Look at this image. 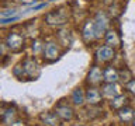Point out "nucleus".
<instances>
[{
	"label": "nucleus",
	"instance_id": "25",
	"mask_svg": "<svg viewBox=\"0 0 135 126\" xmlns=\"http://www.w3.org/2000/svg\"><path fill=\"white\" fill-rule=\"evenodd\" d=\"M132 126H135V118H134V120H132Z\"/></svg>",
	"mask_w": 135,
	"mask_h": 126
},
{
	"label": "nucleus",
	"instance_id": "21",
	"mask_svg": "<svg viewBox=\"0 0 135 126\" xmlns=\"http://www.w3.org/2000/svg\"><path fill=\"white\" fill-rule=\"evenodd\" d=\"M16 20H18V17L14 15V17H8V18H2V24H8V23H13V21H16Z\"/></svg>",
	"mask_w": 135,
	"mask_h": 126
},
{
	"label": "nucleus",
	"instance_id": "17",
	"mask_svg": "<svg viewBox=\"0 0 135 126\" xmlns=\"http://www.w3.org/2000/svg\"><path fill=\"white\" fill-rule=\"evenodd\" d=\"M127 101H128V98H127V95H122L120 94L118 97H115V98L111 99V102H110V105H111L113 109H117V111H120L121 108L125 107Z\"/></svg>",
	"mask_w": 135,
	"mask_h": 126
},
{
	"label": "nucleus",
	"instance_id": "11",
	"mask_svg": "<svg viewBox=\"0 0 135 126\" xmlns=\"http://www.w3.org/2000/svg\"><path fill=\"white\" fill-rule=\"evenodd\" d=\"M101 80H104L101 69L97 66H93L90 71L87 73V81L90 84H99V83H101Z\"/></svg>",
	"mask_w": 135,
	"mask_h": 126
},
{
	"label": "nucleus",
	"instance_id": "14",
	"mask_svg": "<svg viewBox=\"0 0 135 126\" xmlns=\"http://www.w3.org/2000/svg\"><path fill=\"white\" fill-rule=\"evenodd\" d=\"M103 77L105 83H117L118 80V70L114 69V67H107V69L103 70Z\"/></svg>",
	"mask_w": 135,
	"mask_h": 126
},
{
	"label": "nucleus",
	"instance_id": "4",
	"mask_svg": "<svg viewBox=\"0 0 135 126\" xmlns=\"http://www.w3.org/2000/svg\"><path fill=\"white\" fill-rule=\"evenodd\" d=\"M82 38L86 44H90L97 38V32H96V27H94V21L89 20L84 23L83 28H82Z\"/></svg>",
	"mask_w": 135,
	"mask_h": 126
},
{
	"label": "nucleus",
	"instance_id": "10",
	"mask_svg": "<svg viewBox=\"0 0 135 126\" xmlns=\"http://www.w3.org/2000/svg\"><path fill=\"white\" fill-rule=\"evenodd\" d=\"M121 94V90H120V86L117 83H107L105 86L103 87V95L107 97V98H115Z\"/></svg>",
	"mask_w": 135,
	"mask_h": 126
},
{
	"label": "nucleus",
	"instance_id": "18",
	"mask_svg": "<svg viewBox=\"0 0 135 126\" xmlns=\"http://www.w3.org/2000/svg\"><path fill=\"white\" fill-rule=\"evenodd\" d=\"M131 78H132V74H131V71L128 69H122L118 71V80H121L122 83H125V84H128L131 81Z\"/></svg>",
	"mask_w": 135,
	"mask_h": 126
},
{
	"label": "nucleus",
	"instance_id": "5",
	"mask_svg": "<svg viewBox=\"0 0 135 126\" xmlns=\"http://www.w3.org/2000/svg\"><path fill=\"white\" fill-rule=\"evenodd\" d=\"M44 57L49 62H54L61 56V49H59V45L55 44V42H48L45 44V49H44Z\"/></svg>",
	"mask_w": 135,
	"mask_h": 126
},
{
	"label": "nucleus",
	"instance_id": "24",
	"mask_svg": "<svg viewBox=\"0 0 135 126\" xmlns=\"http://www.w3.org/2000/svg\"><path fill=\"white\" fill-rule=\"evenodd\" d=\"M10 126H24V122H21V120H17V122H11V125Z\"/></svg>",
	"mask_w": 135,
	"mask_h": 126
},
{
	"label": "nucleus",
	"instance_id": "12",
	"mask_svg": "<svg viewBox=\"0 0 135 126\" xmlns=\"http://www.w3.org/2000/svg\"><path fill=\"white\" fill-rule=\"evenodd\" d=\"M104 39H105V44H107L108 46H111V48L120 46V44H121V38L114 29H108V31L105 32Z\"/></svg>",
	"mask_w": 135,
	"mask_h": 126
},
{
	"label": "nucleus",
	"instance_id": "22",
	"mask_svg": "<svg viewBox=\"0 0 135 126\" xmlns=\"http://www.w3.org/2000/svg\"><path fill=\"white\" fill-rule=\"evenodd\" d=\"M127 87H128V90L132 92V94H135V80H131V81L127 84Z\"/></svg>",
	"mask_w": 135,
	"mask_h": 126
},
{
	"label": "nucleus",
	"instance_id": "3",
	"mask_svg": "<svg viewBox=\"0 0 135 126\" xmlns=\"http://www.w3.org/2000/svg\"><path fill=\"white\" fill-rule=\"evenodd\" d=\"M45 21L48 25H63L66 23V14L62 10H54L45 15Z\"/></svg>",
	"mask_w": 135,
	"mask_h": 126
},
{
	"label": "nucleus",
	"instance_id": "23",
	"mask_svg": "<svg viewBox=\"0 0 135 126\" xmlns=\"http://www.w3.org/2000/svg\"><path fill=\"white\" fill-rule=\"evenodd\" d=\"M21 4H25V6H31V4H35L38 0H18Z\"/></svg>",
	"mask_w": 135,
	"mask_h": 126
},
{
	"label": "nucleus",
	"instance_id": "8",
	"mask_svg": "<svg viewBox=\"0 0 135 126\" xmlns=\"http://www.w3.org/2000/svg\"><path fill=\"white\" fill-rule=\"evenodd\" d=\"M96 57H97V60H100V62L111 60L114 57V48H111V46H108V45L100 46V48L96 50Z\"/></svg>",
	"mask_w": 135,
	"mask_h": 126
},
{
	"label": "nucleus",
	"instance_id": "16",
	"mask_svg": "<svg viewBox=\"0 0 135 126\" xmlns=\"http://www.w3.org/2000/svg\"><path fill=\"white\" fill-rule=\"evenodd\" d=\"M118 115H120V119L124 120V122H132L134 118H135V111H132L131 108L128 107H124L118 111Z\"/></svg>",
	"mask_w": 135,
	"mask_h": 126
},
{
	"label": "nucleus",
	"instance_id": "15",
	"mask_svg": "<svg viewBox=\"0 0 135 126\" xmlns=\"http://www.w3.org/2000/svg\"><path fill=\"white\" fill-rule=\"evenodd\" d=\"M84 101H86V94L83 92L82 88H76V90H73V92H72V102H73L75 105H83Z\"/></svg>",
	"mask_w": 135,
	"mask_h": 126
},
{
	"label": "nucleus",
	"instance_id": "13",
	"mask_svg": "<svg viewBox=\"0 0 135 126\" xmlns=\"http://www.w3.org/2000/svg\"><path fill=\"white\" fill-rule=\"evenodd\" d=\"M86 102L90 105H97L101 102V92L97 88H89L86 91Z\"/></svg>",
	"mask_w": 135,
	"mask_h": 126
},
{
	"label": "nucleus",
	"instance_id": "20",
	"mask_svg": "<svg viewBox=\"0 0 135 126\" xmlns=\"http://www.w3.org/2000/svg\"><path fill=\"white\" fill-rule=\"evenodd\" d=\"M17 15V10L16 8H8V10H3L2 14H0V17L2 18H8V17H14Z\"/></svg>",
	"mask_w": 135,
	"mask_h": 126
},
{
	"label": "nucleus",
	"instance_id": "2",
	"mask_svg": "<svg viewBox=\"0 0 135 126\" xmlns=\"http://www.w3.org/2000/svg\"><path fill=\"white\" fill-rule=\"evenodd\" d=\"M93 21H94L97 38H100L101 35H105V32L108 31V25H110V20H108L107 14L104 11H97V14H96Z\"/></svg>",
	"mask_w": 135,
	"mask_h": 126
},
{
	"label": "nucleus",
	"instance_id": "9",
	"mask_svg": "<svg viewBox=\"0 0 135 126\" xmlns=\"http://www.w3.org/2000/svg\"><path fill=\"white\" fill-rule=\"evenodd\" d=\"M40 119L45 126H59L61 125V118L55 112H42L40 115Z\"/></svg>",
	"mask_w": 135,
	"mask_h": 126
},
{
	"label": "nucleus",
	"instance_id": "19",
	"mask_svg": "<svg viewBox=\"0 0 135 126\" xmlns=\"http://www.w3.org/2000/svg\"><path fill=\"white\" fill-rule=\"evenodd\" d=\"M31 49H32V52H34V55H41V53H44L45 45L42 44V42H41L40 39H35V41H32Z\"/></svg>",
	"mask_w": 135,
	"mask_h": 126
},
{
	"label": "nucleus",
	"instance_id": "7",
	"mask_svg": "<svg viewBox=\"0 0 135 126\" xmlns=\"http://www.w3.org/2000/svg\"><path fill=\"white\" fill-rule=\"evenodd\" d=\"M55 113H56L62 120H70L72 118H73V109L65 102H59L56 107H55Z\"/></svg>",
	"mask_w": 135,
	"mask_h": 126
},
{
	"label": "nucleus",
	"instance_id": "6",
	"mask_svg": "<svg viewBox=\"0 0 135 126\" xmlns=\"http://www.w3.org/2000/svg\"><path fill=\"white\" fill-rule=\"evenodd\" d=\"M23 66H24L27 77L34 78V77H38V76H40V67H38V63L35 62L34 57H27L23 62Z\"/></svg>",
	"mask_w": 135,
	"mask_h": 126
},
{
	"label": "nucleus",
	"instance_id": "1",
	"mask_svg": "<svg viewBox=\"0 0 135 126\" xmlns=\"http://www.w3.org/2000/svg\"><path fill=\"white\" fill-rule=\"evenodd\" d=\"M11 52H21L24 49V36L18 32H10L6 36V44Z\"/></svg>",
	"mask_w": 135,
	"mask_h": 126
},
{
	"label": "nucleus",
	"instance_id": "26",
	"mask_svg": "<svg viewBox=\"0 0 135 126\" xmlns=\"http://www.w3.org/2000/svg\"><path fill=\"white\" fill-rule=\"evenodd\" d=\"M78 126H79V125H78Z\"/></svg>",
	"mask_w": 135,
	"mask_h": 126
}]
</instances>
